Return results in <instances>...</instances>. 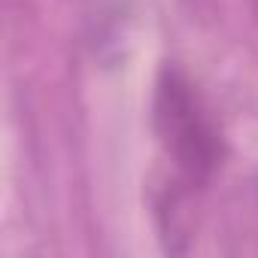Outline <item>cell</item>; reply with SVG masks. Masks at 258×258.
<instances>
[{
	"label": "cell",
	"mask_w": 258,
	"mask_h": 258,
	"mask_svg": "<svg viewBox=\"0 0 258 258\" xmlns=\"http://www.w3.org/2000/svg\"><path fill=\"white\" fill-rule=\"evenodd\" d=\"M152 131L161 155L173 167L170 185L188 195L213 185L228 158V143L210 103L176 64L158 70L152 88Z\"/></svg>",
	"instance_id": "obj_1"
},
{
	"label": "cell",
	"mask_w": 258,
	"mask_h": 258,
	"mask_svg": "<svg viewBox=\"0 0 258 258\" xmlns=\"http://www.w3.org/2000/svg\"><path fill=\"white\" fill-rule=\"evenodd\" d=\"M255 16H258V0H255Z\"/></svg>",
	"instance_id": "obj_2"
}]
</instances>
